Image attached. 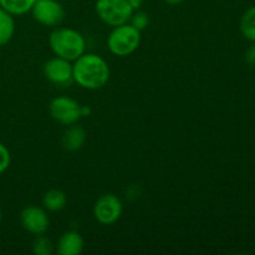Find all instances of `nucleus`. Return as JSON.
<instances>
[{
    "mask_svg": "<svg viewBox=\"0 0 255 255\" xmlns=\"http://www.w3.org/2000/svg\"><path fill=\"white\" fill-rule=\"evenodd\" d=\"M49 44L56 56L75 61L86 50L84 35L71 27H56L49 36Z\"/></svg>",
    "mask_w": 255,
    "mask_h": 255,
    "instance_id": "f03ea898",
    "label": "nucleus"
},
{
    "mask_svg": "<svg viewBox=\"0 0 255 255\" xmlns=\"http://www.w3.org/2000/svg\"><path fill=\"white\" fill-rule=\"evenodd\" d=\"M85 142H86V132L80 126L71 125V127H69L62 136V147L70 152L80 149Z\"/></svg>",
    "mask_w": 255,
    "mask_h": 255,
    "instance_id": "9b49d317",
    "label": "nucleus"
},
{
    "mask_svg": "<svg viewBox=\"0 0 255 255\" xmlns=\"http://www.w3.org/2000/svg\"><path fill=\"white\" fill-rule=\"evenodd\" d=\"M82 251H84V239L77 232H66L59 239L57 253L60 255H79Z\"/></svg>",
    "mask_w": 255,
    "mask_h": 255,
    "instance_id": "9d476101",
    "label": "nucleus"
},
{
    "mask_svg": "<svg viewBox=\"0 0 255 255\" xmlns=\"http://www.w3.org/2000/svg\"><path fill=\"white\" fill-rule=\"evenodd\" d=\"M81 105L67 96H57L50 102L49 111L52 119L65 126L75 125L82 117Z\"/></svg>",
    "mask_w": 255,
    "mask_h": 255,
    "instance_id": "39448f33",
    "label": "nucleus"
},
{
    "mask_svg": "<svg viewBox=\"0 0 255 255\" xmlns=\"http://www.w3.org/2000/svg\"><path fill=\"white\" fill-rule=\"evenodd\" d=\"M1 217H2L1 216V211H0V222H1Z\"/></svg>",
    "mask_w": 255,
    "mask_h": 255,
    "instance_id": "5701e85b",
    "label": "nucleus"
},
{
    "mask_svg": "<svg viewBox=\"0 0 255 255\" xmlns=\"http://www.w3.org/2000/svg\"><path fill=\"white\" fill-rule=\"evenodd\" d=\"M36 0H0V7L6 10L12 16H20L31 11Z\"/></svg>",
    "mask_w": 255,
    "mask_h": 255,
    "instance_id": "4468645a",
    "label": "nucleus"
},
{
    "mask_svg": "<svg viewBox=\"0 0 255 255\" xmlns=\"http://www.w3.org/2000/svg\"><path fill=\"white\" fill-rule=\"evenodd\" d=\"M95 10L100 20L112 27L128 22L134 11L127 0H97Z\"/></svg>",
    "mask_w": 255,
    "mask_h": 255,
    "instance_id": "20e7f679",
    "label": "nucleus"
},
{
    "mask_svg": "<svg viewBox=\"0 0 255 255\" xmlns=\"http://www.w3.org/2000/svg\"><path fill=\"white\" fill-rule=\"evenodd\" d=\"M32 252L36 255H51L54 252V244L49 238L41 236H37L32 244Z\"/></svg>",
    "mask_w": 255,
    "mask_h": 255,
    "instance_id": "dca6fc26",
    "label": "nucleus"
},
{
    "mask_svg": "<svg viewBox=\"0 0 255 255\" xmlns=\"http://www.w3.org/2000/svg\"><path fill=\"white\" fill-rule=\"evenodd\" d=\"M10 162H11V156H10L9 149L0 142V174L4 173L9 168Z\"/></svg>",
    "mask_w": 255,
    "mask_h": 255,
    "instance_id": "a211bd4d",
    "label": "nucleus"
},
{
    "mask_svg": "<svg viewBox=\"0 0 255 255\" xmlns=\"http://www.w3.org/2000/svg\"><path fill=\"white\" fill-rule=\"evenodd\" d=\"M129 24L133 25L136 29H138L139 31H142L143 29H146L148 26V22H149V17L146 12L143 11H139V10H134L133 14H132L131 19H129Z\"/></svg>",
    "mask_w": 255,
    "mask_h": 255,
    "instance_id": "f3484780",
    "label": "nucleus"
},
{
    "mask_svg": "<svg viewBox=\"0 0 255 255\" xmlns=\"http://www.w3.org/2000/svg\"><path fill=\"white\" fill-rule=\"evenodd\" d=\"M20 222L25 231L35 236H41L49 229L50 219L45 209L36 206H27L20 213Z\"/></svg>",
    "mask_w": 255,
    "mask_h": 255,
    "instance_id": "1a4fd4ad",
    "label": "nucleus"
},
{
    "mask_svg": "<svg viewBox=\"0 0 255 255\" xmlns=\"http://www.w3.org/2000/svg\"><path fill=\"white\" fill-rule=\"evenodd\" d=\"M141 44V31L133 25L122 24L115 26L107 37V47L116 56H128L138 49Z\"/></svg>",
    "mask_w": 255,
    "mask_h": 255,
    "instance_id": "7ed1b4c3",
    "label": "nucleus"
},
{
    "mask_svg": "<svg viewBox=\"0 0 255 255\" xmlns=\"http://www.w3.org/2000/svg\"><path fill=\"white\" fill-rule=\"evenodd\" d=\"M128 1V4L131 5V7L133 10H139L141 9V6L143 5L144 0H127Z\"/></svg>",
    "mask_w": 255,
    "mask_h": 255,
    "instance_id": "aec40b11",
    "label": "nucleus"
},
{
    "mask_svg": "<svg viewBox=\"0 0 255 255\" xmlns=\"http://www.w3.org/2000/svg\"><path fill=\"white\" fill-rule=\"evenodd\" d=\"M45 77L50 82L60 86H66L74 81L72 77V62L62 57L55 56L47 60L42 67Z\"/></svg>",
    "mask_w": 255,
    "mask_h": 255,
    "instance_id": "6e6552de",
    "label": "nucleus"
},
{
    "mask_svg": "<svg viewBox=\"0 0 255 255\" xmlns=\"http://www.w3.org/2000/svg\"><path fill=\"white\" fill-rule=\"evenodd\" d=\"M72 77L82 89L99 90L110 80L109 64L100 55L84 52L72 61Z\"/></svg>",
    "mask_w": 255,
    "mask_h": 255,
    "instance_id": "f257e3e1",
    "label": "nucleus"
},
{
    "mask_svg": "<svg viewBox=\"0 0 255 255\" xmlns=\"http://www.w3.org/2000/svg\"><path fill=\"white\" fill-rule=\"evenodd\" d=\"M32 17L45 26H59L65 17V9L56 0H36L31 9Z\"/></svg>",
    "mask_w": 255,
    "mask_h": 255,
    "instance_id": "423d86ee",
    "label": "nucleus"
},
{
    "mask_svg": "<svg viewBox=\"0 0 255 255\" xmlns=\"http://www.w3.org/2000/svg\"><path fill=\"white\" fill-rule=\"evenodd\" d=\"M81 115H82V117L90 116V115H91V109H90L89 106H82L81 107Z\"/></svg>",
    "mask_w": 255,
    "mask_h": 255,
    "instance_id": "412c9836",
    "label": "nucleus"
},
{
    "mask_svg": "<svg viewBox=\"0 0 255 255\" xmlns=\"http://www.w3.org/2000/svg\"><path fill=\"white\" fill-rule=\"evenodd\" d=\"M15 34L14 16L0 7V46L6 45Z\"/></svg>",
    "mask_w": 255,
    "mask_h": 255,
    "instance_id": "f8f14e48",
    "label": "nucleus"
},
{
    "mask_svg": "<svg viewBox=\"0 0 255 255\" xmlns=\"http://www.w3.org/2000/svg\"><path fill=\"white\" fill-rule=\"evenodd\" d=\"M239 29L247 40L255 42V5L242 15Z\"/></svg>",
    "mask_w": 255,
    "mask_h": 255,
    "instance_id": "2eb2a0df",
    "label": "nucleus"
},
{
    "mask_svg": "<svg viewBox=\"0 0 255 255\" xmlns=\"http://www.w3.org/2000/svg\"><path fill=\"white\" fill-rule=\"evenodd\" d=\"M246 61L251 66H255V42H253L251 47L246 52Z\"/></svg>",
    "mask_w": 255,
    "mask_h": 255,
    "instance_id": "6ab92c4d",
    "label": "nucleus"
},
{
    "mask_svg": "<svg viewBox=\"0 0 255 255\" xmlns=\"http://www.w3.org/2000/svg\"><path fill=\"white\" fill-rule=\"evenodd\" d=\"M122 202L115 194H104L94 206V216L99 223L110 226L116 223L122 214Z\"/></svg>",
    "mask_w": 255,
    "mask_h": 255,
    "instance_id": "0eeeda50",
    "label": "nucleus"
},
{
    "mask_svg": "<svg viewBox=\"0 0 255 255\" xmlns=\"http://www.w3.org/2000/svg\"><path fill=\"white\" fill-rule=\"evenodd\" d=\"M164 2H167V4L169 5H178L181 4L182 1H184V0H163Z\"/></svg>",
    "mask_w": 255,
    "mask_h": 255,
    "instance_id": "4be33fe9",
    "label": "nucleus"
},
{
    "mask_svg": "<svg viewBox=\"0 0 255 255\" xmlns=\"http://www.w3.org/2000/svg\"><path fill=\"white\" fill-rule=\"evenodd\" d=\"M66 194L60 189H50L42 197V204L45 209L50 212H59L66 206Z\"/></svg>",
    "mask_w": 255,
    "mask_h": 255,
    "instance_id": "ddd939ff",
    "label": "nucleus"
}]
</instances>
